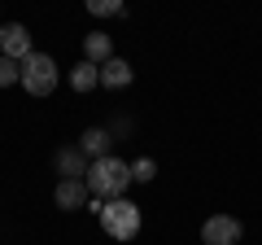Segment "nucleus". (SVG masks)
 <instances>
[{"label":"nucleus","instance_id":"nucleus-11","mask_svg":"<svg viewBox=\"0 0 262 245\" xmlns=\"http://www.w3.org/2000/svg\"><path fill=\"white\" fill-rule=\"evenodd\" d=\"M96 84H101V66H92V62H79V66L70 70V88H75V92H92Z\"/></svg>","mask_w":262,"mask_h":245},{"label":"nucleus","instance_id":"nucleus-8","mask_svg":"<svg viewBox=\"0 0 262 245\" xmlns=\"http://www.w3.org/2000/svg\"><path fill=\"white\" fill-rule=\"evenodd\" d=\"M131 75H136V70H131V62H122V57H110V62L101 66V88L118 92V88H127V84H131Z\"/></svg>","mask_w":262,"mask_h":245},{"label":"nucleus","instance_id":"nucleus-13","mask_svg":"<svg viewBox=\"0 0 262 245\" xmlns=\"http://www.w3.org/2000/svg\"><path fill=\"white\" fill-rule=\"evenodd\" d=\"M13 84H22V62L0 57V88H13Z\"/></svg>","mask_w":262,"mask_h":245},{"label":"nucleus","instance_id":"nucleus-4","mask_svg":"<svg viewBox=\"0 0 262 245\" xmlns=\"http://www.w3.org/2000/svg\"><path fill=\"white\" fill-rule=\"evenodd\" d=\"M245 236V228H241V219H232V215H210L206 223H201V241L206 245H236Z\"/></svg>","mask_w":262,"mask_h":245},{"label":"nucleus","instance_id":"nucleus-9","mask_svg":"<svg viewBox=\"0 0 262 245\" xmlns=\"http://www.w3.org/2000/svg\"><path fill=\"white\" fill-rule=\"evenodd\" d=\"M114 57V39L105 35V31H92V35L83 39V62H92V66H105Z\"/></svg>","mask_w":262,"mask_h":245},{"label":"nucleus","instance_id":"nucleus-3","mask_svg":"<svg viewBox=\"0 0 262 245\" xmlns=\"http://www.w3.org/2000/svg\"><path fill=\"white\" fill-rule=\"evenodd\" d=\"M57 79H61V70H57V62L48 53H31L27 62H22V88H27L31 96H53Z\"/></svg>","mask_w":262,"mask_h":245},{"label":"nucleus","instance_id":"nucleus-6","mask_svg":"<svg viewBox=\"0 0 262 245\" xmlns=\"http://www.w3.org/2000/svg\"><path fill=\"white\" fill-rule=\"evenodd\" d=\"M53 201L61 210H88V201H92V193H88V179H61L53 189Z\"/></svg>","mask_w":262,"mask_h":245},{"label":"nucleus","instance_id":"nucleus-7","mask_svg":"<svg viewBox=\"0 0 262 245\" xmlns=\"http://www.w3.org/2000/svg\"><path fill=\"white\" fill-rule=\"evenodd\" d=\"M53 162H57V171H61V179H83L88 175V153L79 149V145H66V149H57L53 153Z\"/></svg>","mask_w":262,"mask_h":245},{"label":"nucleus","instance_id":"nucleus-5","mask_svg":"<svg viewBox=\"0 0 262 245\" xmlns=\"http://www.w3.org/2000/svg\"><path fill=\"white\" fill-rule=\"evenodd\" d=\"M31 53H35V48H31V31L22 27V22H5V27H0V57L27 62Z\"/></svg>","mask_w":262,"mask_h":245},{"label":"nucleus","instance_id":"nucleus-1","mask_svg":"<svg viewBox=\"0 0 262 245\" xmlns=\"http://www.w3.org/2000/svg\"><path fill=\"white\" fill-rule=\"evenodd\" d=\"M88 193H92L96 201H118V197H127V189H131V162H122V158H96L92 167H88Z\"/></svg>","mask_w":262,"mask_h":245},{"label":"nucleus","instance_id":"nucleus-2","mask_svg":"<svg viewBox=\"0 0 262 245\" xmlns=\"http://www.w3.org/2000/svg\"><path fill=\"white\" fill-rule=\"evenodd\" d=\"M101 228H105V236H114V241H131V236L140 232V206L127 201V197L101 201Z\"/></svg>","mask_w":262,"mask_h":245},{"label":"nucleus","instance_id":"nucleus-12","mask_svg":"<svg viewBox=\"0 0 262 245\" xmlns=\"http://www.w3.org/2000/svg\"><path fill=\"white\" fill-rule=\"evenodd\" d=\"M88 13L92 18H122V0H88Z\"/></svg>","mask_w":262,"mask_h":245},{"label":"nucleus","instance_id":"nucleus-10","mask_svg":"<svg viewBox=\"0 0 262 245\" xmlns=\"http://www.w3.org/2000/svg\"><path fill=\"white\" fill-rule=\"evenodd\" d=\"M79 149L88 153V162L110 158V132H105V127H88V132L79 136Z\"/></svg>","mask_w":262,"mask_h":245},{"label":"nucleus","instance_id":"nucleus-14","mask_svg":"<svg viewBox=\"0 0 262 245\" xmlns=\"http://www.w3.org/2000/svg\"><path fill=\"white\" fill-rule=\"evenodd\" d=\"M153 175H158V162H153V158H136V162H131V179H140V184H149Z\"/></svg>","mask_w":262,"mask_h":245}]
</instances>
